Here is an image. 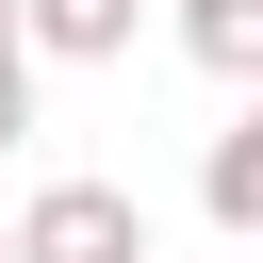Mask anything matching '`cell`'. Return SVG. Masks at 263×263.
I'll use <instances>...</instances> for the list:
<instances>
[{
    "mask_svg": "<svg viewBox=\"0 0 263 263\" xmlns=\"http://www.w3.org/2000/svg\"><path fill=\"white\" fill-rule=\"evenodd\" d=\"M0 247H16V263H164V247H148V197H132V181H82V164L33 181Z\"/></svg>",
    "mask_w": 263,
    "mask_h": 263,
    "instance_id": "6da1fadb",
    "label": "cell"
},
{
    "mask_svg": "<svg viewBox=\"0 0 263 263\" xmlns=\"http://www.w3.org/2000/svg\"><path fill=\"white\" fill-rule=\"evenodd\" d=\"M132 33H148V0H16L33 66H132Z\"/></svg>",
    "mask_w": 263,
    "mask_h": 263,
    "instance_id": "7a4b0ae2",
    "label": "cell"
},
{
    "mask_svg": "<svg viewBox=\"0 0 263 263\" xmlns=\"http://www.w3.org/2000/svg\"><path fill=\"white\" fill-rule=\"evenodd\" d=\"M197 214L247 247L263 230V115H214V148H197Z\"/></svg>",
    "mask_w": 263,
    "mask_h": 263,
    "instance_id": "3957f363",
    "label": "cell"
},
{
    "mask_svg": "<svg viewBox=\"0 0 263 263\" xmlns=\"http://www.w3.org/2000/svg\"><path fill=\"white\" fill-rule=\"evenodd\" d=\"M164 33H181V49H197V66L230 82V99L263 82V0H164Z\"/></svg>",
    "mask_w": 263,
    "mask_h": 263,
    "instance_id": "277c9868",
    "label": "cell"
},
{
    "mask_svg": "<svg viewBox=\"0 0 263 263\" xmlns=\"http://www.w3.org/2000/svg\"><path fill=\"white\" fill-rule=\"evenodd\" d=\"M16 132H33V66H0V148H16Z\"/></svg>",
    "mask_w": 263,
    "mask_h": 263,
    "instance_id": "5b68a950",
    "label": "cell"
},
{
    "mask_svg": "<svg viewBox=\"0 0 263 263\" xmlns=\"http://www.w3.org/2000/svg\"><path fill=\"white\" fill-rule=\"evenodd\" d=\"M0 66H33V49H16V0H0Z\"/></svg>",
    "mask_w": 263,
    "mask_h": 263,
    "instance_id": "8992f818",
    "label": "cell"
},
{
    "mask_svg": "<svg viewBox=\"0 0 263 263\" xmlns=\"http://www.w3.org/2000/svg\"><path fill=\"white\" fill-rule=\"evenodd\" d=\"M0 263H16V247H0Z\"/></svg>",
    "mask_w": 263,
    "mask_h": 263,
    "instance_id": "52a82bcc",
    "label": "cell"
}]
</instances>
